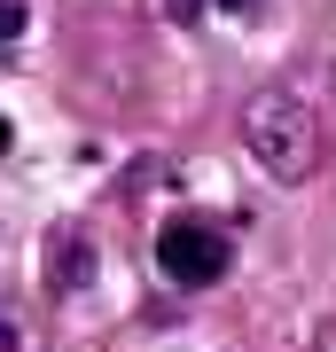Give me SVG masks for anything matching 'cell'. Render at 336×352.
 Returning <instances> with one entry per match:
<instances>
[{
    "instance_id": "obj_1",
    "label": "cell",
    "mask_w": 336,
    "mask_h": 352,
    "mask_svg": "<svg viewBox=\"0 0 336 352\" xmlns=\"http://www.w3.org/2000/svg\"><path fill=\"white\" fill-rule=\"evenodd\" d=\"M243 149L258 157L266 180L298 188L313 164H321V118H313L289 87H258V94L243 102Z\"/></svg>"
},
{
    "instance_id": "obj_2",
    "label": "cell",
    "mask_w": 336,
    "mask_h": 352,
    "mask_svg": "<svg viewBox=\"0 0 336 352\" xmlns=\"http://www.w3.org/2000/svg\"><path fill=\"white\" fill-rule=\"evenodd\" d=\"M157 266H164V282H180V289H212L227 266H235V243H227L212 219H172L157 235Z\"/></svg>"
},
{
    "instance_id": "obj_3",
    "label": "cell",
    "mask_w": 336,
    "mask_h": 352,
    "mask_svg": "<svg viewBox=\"0 0 336 352\" xmlns=\"http://www.w3.org/2000/svg\"><path fill=\"white\" fill-rule=\"evenodd\" d=\"M47 274H55V282H87V274H94V251H87V243L71 235V243H63V251L47 258Z\"/></svg>"
},
{
    "instance_id": "obj_4",
    "label": "cell",
    "mask_w": 336,
    "mask_h": 352,
    "mask_svg": "<svg viewBox=\"0 0 336 352\" xmlns=\"http://www.w3.org/2000/svg\"><path fill=\"white\" fill-rule=\"evenodd\" d=\"M24 24H32V16H24V0H0V47H8V39L24 32Z\"/></svg>"
},
{
    "instance_id": "obj_5",
    "label": "cell",
    "mask_w": 336,
    "mask_h": 352,
    "mask_svg": "<svg viewBox=\"0 0 336 352\" xmlns=\"http://www.w3.org/2000/svg\"><path fill=\"white\" fill-rule=\"evenodd\" d=\"M16 344H24V337H16V329H8V321H0V352H16Z\"/></svg>"
},
{
    "instance_id": "obj_6",
    "label": "cell",
    "mask_w": 336,
    "mask_h": 352,
    "mask_svg": "<svg viewBox=\"0 0 336 352\" xmlns=\"http://www.w3.org/2000/svg\"><path fill=\"white\" fill-rule=\"evenodd\" d=\"M8 141H16V126H8V118H0V157H8Z\"/></svg>"
},
{
    "instance_id": "obj_7",
    "label": "cell",
    "mask_w": 336,
    "mask_h": 352,
    "mask_svg": "<svg viewBox=\"0 0 336 352\" xmlns=\"http://www.w3.org/2000/svg\"><path fill=\"white\" fill-rule=\"evenodd\" d=\"M219 8H235V16H243V8H258V0H219Z\"/></svg>"
}]
</instances>
